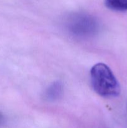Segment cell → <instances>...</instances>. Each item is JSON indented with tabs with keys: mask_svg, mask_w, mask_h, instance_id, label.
Wrapping results in <instances>:
<instances>
[{
	"mask_svg": "<svg viewBox=\"0 0 127 128\" xmlns=\"http://www.w3.org/2000/svg\"><path fill=\"white\" fill-rule=\"evenodd\" d=\"M105 4L113 11H127V0H105Z\"/></svg>",
	"mask_w": 127,
	"mask_h": 128,
	"instance_id": "277c9868",
	"label": "cell"
},
{
	"mask_svg": "<svg viewBox=\"0 0 127 128\" xmlns=\"http://www.w3.org/2000/svg\"><path fill=\"white\" fill-rule=\"evenodd\" d=\"M4 121V116L2 114V113L0 112V126L3 124Z\"/></svg>",
	"mask_w": 127,
	"mask_h": 128,
	"instance_id": "5b68a950",
	"label": "cell"
},
{
	"mask_svg": "<svg viewBox=\"0 0 127 128\" xmlns=\"http://www.w3.org/2000/svg\"><path fill=\"white\" fill-rule=\"evenodd\" d=\"M65 26L71 34L82 38L93 36L99 29L97 20L91 15L85 13H75L68 16Z\"/></svg>",
	"mask_w": 127,
	"mask_h": 128,
	"instance_id": "7a4b0ae2",
	"label": "cell"
},
{
	"mask_svg": "<svg viewBox=\"0 0 127 128\" xmlns=\"http://www.w3.org/2000/svg\"><path fill=\"white\" fill-rule=\"evenodd\" d=\"M92 88L97 94L106 98L117 97L120 86L112 70L105 64L97 63L90 70Z\"/></svg>",
	"mask_w": 127,
	"mask_h": 128,
	"instance_id": "6da1fadb",
	"label": "cell"
},
{
	"mask_svg": "<svg viewBox=\"0 0 127 128\" xmlns=\"http://www.w3.org/2000/svg\"><path fill=\"white\" fill-rule=\"evenodd\" d=\"M63 93V85L60 81H56L51 84L45 92V98L49 101L58 100Z\"/></svg>",
	"mask_w": 127,
	"mask_h": 128,
	"instance_id": "3957f363",
	"label": "cell"
}]
</instances>
